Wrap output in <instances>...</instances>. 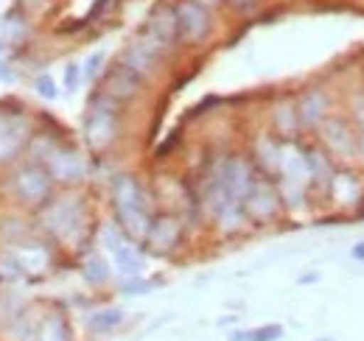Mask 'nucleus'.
<instances>
[{"label": "nucleus", "mask_w": 364, "mask_h": 341, "mask_svg": "<svg viewBox=\"0 0 364 341\" xmlns=\"http://www.w3.org/2000/svg\"><path fill=\"white\" fill-rule=\"evenodd\" d=\"M112 202H115L121 232L127 238H132V241H146L149 227H151V213H149V205H146V193L137 185L135 176H129V173L115 176V182H112Z\"/></svg>", "instance_id": "nucleus-1"}, {"label": "nucleus", "mask_w": 364, "mask_h": 341, "mask_svg": "<svg viewBox=\"0 0 364 341\" xmlns=\"http://www.w3.org/2000/svg\"><path fill=\"white\" fill-rule=\"evenodd\" d=\"M85 134L92 148H104L115 140L118 134V112H115V101L109 95L101 92V98H95L85 118Z\"/></svg>", "instance_id": "nucleus-2"}, {"label": "nucleus", "mask_w": 364, "mask_h": 341, "mask_svg": "<svg viewBox=\"0 0 364 341\" xmlns=\"http://www.w3.org/2000/svg\"><path fill=\"white\" fill-rule=\"evenodd\" d=\"M11 188H14V196L26 205H46L50 188H53V179L43 166H26L14 173Z\"/></svg>", "instance_id": "nucleus-3"}, {"label": "nucleus", "mask_w": 364, "mask_h": 341, "mask_svg": "<svg viewBox=\"0 0 364 341\" xmlns=\"http://www.w3.org/2000/svg\"><path fill=\"white\" fill-rule=\"evenodd\" d=\"M43 163H46V170L50 173V179L53 182H65V185L85 179V170H87L85 157L76 148H68V146H53Z\"/></svg>", "instance_id": "nucleus-4"}, {"label": "nucleus", "mask_w": 364, "mask_h": 341, "mask_svg": "<svg viewBox=\"0 0 364 341\" xmlns=\"http://www.w3.org/2000/svg\"><path fill=\"white\" fill-rule=\"evenodd\" d=\"M43 218L56 238H68L70 232H76V227H82L79 202H73V199H56V202L48 199L43 207Z\"/></svg>", "instance_id": "nucleus-5"}, {"label": "nucleus", "mask_w": 364, "mask_h": 341, "mask_svg": "<svg viewBox=\"0 0 364 341\" xmlns=\"http://www.w3.org/2000/svg\"><path fill=\"white\" fill-rule=\"evenodd\" d=\"M174 11H177L180 34L188 43H199V40L208 37V31H210V14H208V9L202 3H196V0H180L174 6Z\"/></svg>", "instance_id": "nucleus-6"}, {"label": "nucleus", "mask_w": 364, "mask_h": 341, "mask_svg": "<svg viewBox=\"0 0 364 341\" xmlns=\"http://www.w3.org/2000/svg\"><path fill=\"white\" fill-rule=\"evenodd\" d=\"M241 207H244V213L250 215V218H255V221H269V218L277 213V207H280V199H277V193H274L272 182L255 179V185H252V190L244 196Z\"/></svg>", "instance_id": "nucleus-7"}, {"label": "nucleus", "mask_w": 364, "mask_h": 341, "mask_svg": "<svg viewBox=\"0 0 364 341\" xmlns=\"http://www.w3.org/2000/svg\"><path fill=\"white\" fill-rule=\"evenodd\" d=\"M180 221L174 215H160V218H151V227H149V235H146V247L151 252H157V255H166L180 244Z\"/></svg>", "instance_id": "nucleus-8"}, {"label": "nucleus", "mask_w": 364, "mask_h": 341, "mask_svg": "<svg viewBox=\"0 0 364 341\" xmlns=\"http://www.w3.org/2000/svg\"><path fill=\"white\" fill-rule=\"evenodd\" d=\"M137 87H140V76H137L135 70H129L127 65H118V67H112L109 76H107L104 95H109L112 101H127V98L135 95Z\"/></svg>", "instance_id": "nucleus-9"}, {"label": "nucleus", "mask_w": 364, "mask_h": 341, "mask_svg": "<svg viewBox=\"0 0 364 341\" xmlns=\"http://www.w3.org/2000/svg\"><path fill=\"white\" fill-rule=\"evenodd\" d=\"M149 34H154L163 45L174 43L177 34H180V23H177V11L174 6H157L149 17Z\"/></svg>", "instance_id": "nucleus-10"}, {"label": "nucleus", "mask_w": 364, "mask_h": 341, "mask_svg": "<svg viewBox=\"0 0 364 341\" xmlns=\"http://www.w3.org/2000/svg\"><path fill=\"white\" fill-rule=\"evenodd\" d=\"M325 112H328V95L322 90H309L297 104L300 126H317L325 121Z\"/></svg>", "instance_id": "nucleus-11"}, {"label": "nucleus", "mask_w": 364, "mask_h": 341, "mask_svg": "<svg viewBox=\"0 0 364 341\" xmlns=\"http://www.w3.org/2000/svg\"><path fill=\"white\" fill-rule=\"evenodd\" d=\"M325 143L331 154H348L353 148V134L342 121H325Z\"/></svg>", "instance_id": "nucleus-12"}, {"label": "nucleus", "mask_w": 364, "mask_h": 341, "mask_svg": "<svg viewBox=\"0 0 364 341\" xmlns=\"http://www.w3.org/2000/svg\"><path fill=\"white\" fill-rule=\"evenodd\" d=\"M255 163L261 166V170L267 176L280 173V146L274 143L272 137H261L255 146Z\"/></svg>", "instance_id": "nucleus-13"}, {"label": "nucleus", "mask_w": 364, "mask_h": 341, "mask_svg": "<svg viewBox=\"0 0 364 341\" xmlns=\"http://www.w3.org/2000/svg\"><path fill=\"white\" fill-rule=\"evenodd\" d=\"M34 341H70V330H68L62 316H50V319L43 322V328L37 330V339Z\"/></svg>", "instance_id": "nucleus-14"}, {"label": "nucleus", "mask_w": 364, "mask_h": 341, "mask_svg": "<svg viewBox=\"0 0 364 341\" xmlns=\"http://www.w3.org/2000/svg\"><path fill=\"white\" fill-rule=\"evenodd\" d=\"M274 124H277V129H280V134L291 137V134L300 129L297 107H291V104H280V107H274Z\"/></svg>", "instance_id": "nucleus-15"}, {"label": "nucleus", "mask_w": 364, "mask_h": 341, "mask_svg": "<svg viewBox=\"0 0 364 341\" xmlns=\"http://www.w3.org/2000/svg\"><path fill=\"white\" fill-rule=\"evenodd\" d=\"M115 260H118L121 274H127V277H137V274L143 271V257L137 255L132 247H121V249H115Z\"/></svg>", "instance_id": "nucleus-16"}, {"label": "nucleus", "mask_w": 364, "mask_h": 341, "mask_svg": "<svg viewBox=\"0 0 364 341\" xmlns=\"http://www.w3.org/2000/svg\"><path fill=\"white\" fill-rule=\"evenodd\" d=\"M85 277L90 280L92 286H101V283H107V277H109V269H107V263L101 260V257H90V260H85Z\"/></svg>", "instance_id": "nucleus-17"}, {"label": "nucleus", "mask_w": 364, "mask_h": 341, "mask_svg": "<svg viewBox=\"0 0 364 341\" xmlns=\"http://www.w3.org/2000/svg\"><path fill=\"white\" fill-rule=\"evenodd\" d=\"M121 319H124V313L121 310H101L98 316H92L90 319V328L92 330H98V333H104V330H112V328H118L121 325Z\"/></svg>", "instance_id": "nucleus-18"}, {"label": "nucleus", "mask_w": 364, "mask_h": 341, "mask_svg": "<svg viewBox=\"0 0 364 341\" xmlns=\"http://www.w3.org/2000/svg\"><path fill=\"white\" fill-rule=\"evenodd\" d=\"M280 336H283V328L280 325H267V328H258V330L244 333V341H277Z\"/></svg>", "instance_id": "nucleus-19"}, {"label": "nucleus", "mask_w": 364, "mask_h": 341, "mask_svg": "<svg viewBox=\"0 0 364 341\" xmlns=\"http://www.w3.org/2000/svg\"><path fill=\"white\" fill-rule=\"evenodd\" d=\"M34 87H37V92H40L43 98H48V101H53V98L59 95V90H56V85H53L50 76H40V79L34 82Z\"/></svg>", "instance_id": "nucleus-20"}, {"label": "nucleus", "mask_w": 364, "mask_h": 341, "mask_svg": "<svg viewBox=\"0 0 364 341\" xmlns=\"http://www.w3.org/2000/svg\"><path fill=\"white\" fill-rule=\"evenodd\" d=\"M79 79H82V70H79V65H68V70H65V85H68V90H76Z\"/></svg>", "instance_id": "nucleus-21"}, {"label": "nucleus", "mask_w": 364, "mask_h": 341, "mask_svg": "<svg viewBox=\"0 0 364 341\" xmlns=\"http://www.w3.org/2000/svg\"><path fill=\"white\" fill-rule=\"evenodd\" d=\"M101 62H104V53H92L90 59H87V70H85L87 79H92V76L101 70Z\"/></svg>", "instance_id": "nucleus-22"}, {"label": "nucleus", "mask_w": 364, "mask_h": 341, "mask_svg": "<svg viewBox=\"0 0 364 341\" xmlns=\"http://www.w3.org/2000/svg\"><path fill=\"white\" fill-rule=\"evenodd\" d=\"M228 3L232 6V9H238V11H250V9H252L258 0H228Z\"/></svg>", "instance_id": "nucleus-23"}, {"label": "nucleus", "mask_w": 364, "mask_h": 341, "mask_svg": "<svg viewBox=\"0 0 364 341\" xmlns=\"http://www.w3.org/2000/svg\"><path fill=\"white\" fill-rule=\"evenodd\" d=\"M350 255H353V260H364V241H362V244H356V247L350 249Z\"/></svg>", "instance_id": "nucleus-24"}, {"label": "nucleus", "mask_w": 364, "mask_h": 341, "mask_svg": "<svg viewBox=\"0 0 364 341\" xmlns=\"http://www.w3.org/2000/svg\"><path fill=\"white\" fill-rule=\"evenodd\" d=\"M11 79H14V73L6 65H0V82H11Z\"/></svg>", "instance_id": "nucleus-25"}, {"label": "nucleus", "mask_w": 364, "mask_h": 341, "mask_svg": "<svg viewBox=\"0 0 364 341\" xmlns=\"http://www.w3.org/2000/svg\"><path fill=\"white\" fill-rule=\"evenodd\" d=\"M196 3H202V6L208 9V6H216V3H222V0H196Z\"/></svg>", "instance_id": "nucleus-26"}, {"label": "nucleus", "mask_w": 364, "mask_h": 341, "mask_svg": "<svg viewBox=\"0 0 364 341\" xmlns=\"http://www.w3.org/2000/svg\"><path fill=\"white\" fill-rule=\"evenodd\" d=\"M0 50H3V40H0Z\"/></svg>", "instance_id": "nucleus-27"}, {"label": "nucleus", "mask_w": 364, "mask_h": 341, "mask_svg": "<svg viewBox=\"0 0 364 341\" xmlns=\"http://www.w3.org/2000/svg\"><path fill=\"white\" fill-rule=\"evenodd\" d=\"M325 341H333V339H325Z\"/></svg>", "instance_id": "nucleus-28"}]
</instances>
